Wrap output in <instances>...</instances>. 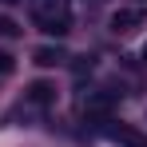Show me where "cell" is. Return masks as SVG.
<instances>
[{
	"label": "cell",
	"instance_id": "cell-9",
	"mask_svg": "<svg viewBox=\"0 0 147 147\" xmlns=\"http://www.w3.org/2000/svg\"><path fill=\"white\" fill-rule=\"evenodd\" d=\"M139 56H143V64H147V44H143V52H139Z\"/></svg>",
	"mask_w": 147,
	"mask_h": 147
},
{
	"label": "cell",
	"instance_id": "cell-10",
	"mask_svg": "<svg viewBox=\"0 0 147 147\" xmlns=\"http://www.w3.org/2000/svg\"><path fill=\"white\" fill-rule=\"evenodd\" d=\"M4 4H16V0H4Z\"/></svg>",
	"mask_w": 147,
	"mask_h": 147
},
{
	"label": "cell",
	"instance_id": "cell-3",
	"mask_svg": "<svg viewBox=\"0 0 147 147\" xmlns=\"http://www.w3.org/2000/svg\"><path fill=\"white\" fill-rule=\"evenodd\" d=\"M24 99H28V103H36V107H52V103H56V84L36 80V84L24 92Z\"/></svg>",
	"mask_w": 147,
	"mask_h": 147
},
{
	"label": "cell",
	"instance_id": "cell-7",
	"mask_svg": "<svg viewBox=\"0 0 147 147\" xmlns=\"http://www.w3.org/2000/svg\"><path fill=\"white\" fill-rule=\"evenodd\" d=\"M16 32H20V28L12 24V20H8V16H0V36H16Z\"/></svg>",
	"mask_w": 147,
	"mask_h": 147
},
{
	"label": "cell",
	"instance_id": "cell-6",
	"mask_svg": "<svg viewBox=\"0 0 147 147\" xmlns=\"http://www.w3.org/2000/svg\"><path fill=\"white\" fill-rule=\"evenodd\" d=\"M115 139H123L127 147H147V139H143V135H135V131H115Z\"/></svg>",
	"mask_w": 147,
	"mask_h": 147
},
{
	"label": "cell",
	"instance_id": "cell-2",
	"mask_svg": "<svg viewBox=\"0 0 147 147\" xmlns=\"http://www.w3.org/2000/svg\"><path fill=\"white\" fill-rule=\"evenodd\" d=\"M147 20L143 8H119V12H111V32H131V28H139Z\"/></svg>",
	"mask_w": 147,
	"mask_h": 147
},
{
	"label": "cell",
	"instance_id": "cell-4",
	"mask_svg": "<svg viewBox=\"0 0 147 147\" xmlns=\"http://www.w3.org/2000/svg\"><path fill=\"white\" fill-rule=\"evenodd\" d=\"M111 107H115V92H88V99H84L88 115H107Z\"/></svg>",
	"mask_w": 147,
	"mask_h": 147
},
{
	"label": "cell",
	"instance_id": "cell-1",
	"mask_svg": "<svg viewBox=\"0 0 147 147\" xmlns=\"http://www.w3.org/2000/svg\"><path fill=\"white\" fill-rule=\"evenodd\" d=\"M32 16H36V24L44 28L48 36H64V32L72 28L68 0H32Z\"/></svg>",
	"mask_w": 147,
	"mask_h": 147
},
{
	"label": "cell",
	"instance_id": "cell-5",
	"mask_svg": "<svg viewBox=\"0 0 147 147\" xmlns=\"http://www.w3.org/2000/svg\"><path fill=\"white\" fill-rule=\"evenodd\" d=\"M32 60H36L40 68H56V64H64V60H68V52L60 48V44H44V48L32 52Z\"/></svg>",
	"mask_w": 147,
	"mask_h": 147
},
{
	"label": "cell",
	"instance_id": "cell-8",
	"mask_svg": "<svg viewBox=\"0 0 147 147\" xmlns=\"http://www.w3.org/2000/svg\"><path fill=\"white\" fill-rule=\"evenodd\" d=\"M0 72H12V56L8 52H0Z\"/></svg>",
	"mask_w": 147,
	"mask_h": 147
}]
</instances>
